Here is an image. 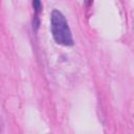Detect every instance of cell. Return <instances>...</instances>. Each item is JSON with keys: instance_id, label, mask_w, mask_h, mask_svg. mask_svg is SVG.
<instances>
[{"instance_id": "cell-1", "label": "cell", "mask_w": 134, "mask_h": 134, "mask_svg": "<svg viewBox=\"0 0 134 134\" xmlns=\"http://www.w3.org/2000/svg\"><path fill=\"white\" fill-rule=\"evenodd\" d=\"M50 28L52 38L58 44L64 46L73 45L71 30L68 26L66 18L60 10H52L50 17Z\"/></svg>"}, {"instance_id": "cell-2", "label": "cell", "mask_w": 134, "mask_h": 134, "mask_svg": "<svg viewBox=\"0 0 134 134\" xmlns=\"http://www.w3.org/2000/svg\"><path fill=\"white\" fill-rule=\"evenodd\" d=\"M32 6H34V12H35V19H34L32 24L35 25V28L37 29L39 27V14L42 10L41 0H32Z\"/></svg>"}, {"instance_id": "cell-3", "label": "cell", "mask_w": 134, "mask_h": 134, "mask_svg": "<svg viewBox=\"0 0 134 134\" xmlns=\"http://www.w3.org/2000/svg\"><path fill=\"white\" fill-rule=\"evenodd\" d=\"M92 1H93V0H84V2H85V4H86V6H89V5L92 3Z\"/></svg>"}]
</instances>
